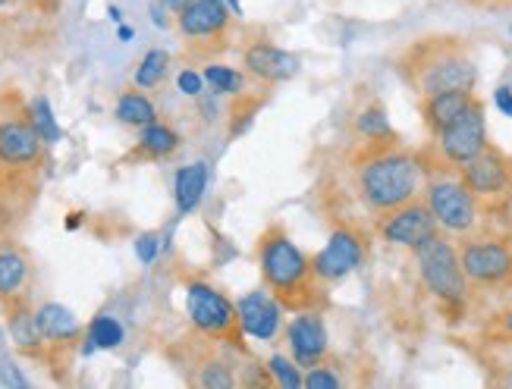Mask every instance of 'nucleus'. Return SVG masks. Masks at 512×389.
I'll list each match as a JSON object with an SVG mask.
<instances>
[{"mask_svg":"<svg viewBox=\"0 0 512 389\" xmlns=\"http://www.w3.org/2000/svg\"><path fill=\"white\" fill-rule=\"evenodd\" d=\"M258 267L264 289L286 311H324L327 308V283L318 277L315 258L289 239L280 223L267 226L258 239Z\"/></svg>","mask_w":512,"mask_h":389,"instance_id":"1","label":"nucleus"},{"mask_svg":"<svg viewBox=\"0 0 512 389\" xmlns=\"http://www.w3.org/2000/svg\"><path fill=\"white\" fill-rule=\"evenodd\" d=\"M396 73L418 98L443 95V91H472L478 82V66L465 38L428 35L412 41L399 54Z\"/></svg>","mask_w":512,"mask_h":389,"instance_id":"2","label":"nucleus"},{"mask_svg":"<svg viewBox=\"0 0 512 389\" xmlns=\"http://www.w3.org/2000/svg\"><path fill=\"white\" fill-rule=\"evenodd\" d=\"M418 182V160L406 151H396V145L368 148L355 167V192L377 217L412 201L418 195Z\"/></svg>","mask_w":512,"mask_h":389,"instance_id":"3","label":"nucleus"},{"mask_svg":"<svg viewBox=\"0 0 512 389\" xmlns=\"http://www.w3.org/2000/svg\"><path fill=\"white\" fill-rule=\"evenodd\" d=\"M44 164V139L32 120L0 117V192H26Z\"/></svg>","mask_w":512,"mask_h":389,"instance_id":"4","label":"nucleus"},{"mask_svg":"<svg viewBox=\"0 0 512 389\" xmlns=\"http://www.w3.org/2000/svg\"><path fill=\"white\" fill-rule=\"evenodd\" d=\"M186 311L192 327L211 342H224V346L246 352V330H242L239 308L227 299L224 292L214 289L211 283L192 280L186 286Z\"/></svg>","mask_w":512,"mask_h":389,"instance_id":"5","label":"nucleus"},{"mask_svg":"<svg viewBox=\"0 0 512 389\" xmlns=\"http://www.w3.org/2000/svg\"><path fill=\"white\" fill-rule=\"evenodd\" d=\"M415 258H418L421 280H425V286L437 295V299L453 302V305H459L465 299V292H469V277H465V270H462L459 251L440 233L421 242L415 248Z\"/></svg>","mask_w":512,"mask_h":389,"instance_id":"6","label":"nucleus"},{"mask_svg":"<svg viewBox=\"0 0 512 389\" xmlns=\"http://www.w3.org/2000/svg\"><path fill=\"white\" fill-rule=\"evenodd\" d=\"M176 26H180L186 41L198 44L202 51H224L230 41L233 16L224 7V0H189L176 13Z\"/></svg>","mask_w":512,"mask_h":389,"instance_id":"7","label":"nucleus"},{"mask_svg":"<svg viewBox=\"0 0 512 389\" xmlns=\"http://www.w3.org/2000/svg\"><path fill=\"white\" fill-rule=\"evenodd\" d=\"M459 179L469 186L478 204H500L512 195V160L500 148L487 145L469 164L459 167Z\"/></svg>","mask_w":512,"mask_h":389,"instance_id":"8","label":"nucleus"},{"mask_svg":"<svg viewBox=\"0 0 512 389\" xmlns=\"http://www.w3.org/2000/svg\"><path fill=\"white\" fill-rule=\"evenodd\" d=\"M428 208L437 226L450 233H472L478 223V198L462 179H434L428 186Z\"/></svg>","mask_w":512,"mask_h":389,"instance_id":"9","label":"nucleus"},{"mask_svg":"<svg viewBox=\"0 0 512 389\" xmlns=\"http://www.w3.org/2000/svg\"><path fill=\"white\" fill-rule=\"evenodd\" d=\"M459 261L469 283L478 286H512V245L509 239H475L459 248Z\"/></svg>","mask_w":512,"mask_h":389,"instance_id":"10","label":"nucleus"},{"mask_svg":"<svg viewBox=\"0 0 512 389\" xmlns=\"http://www.w3.org/2000/svg\"><path fill=\"white\" fill-rule=\"evenodd\" d=\"M487 148V123H484V104L475 98L465 107L462 117L437 135V151L440 157L453 167L469 164L475 154Z\"/></svg>","mask_w":512,"mask_h":389,"instance_id":"11","label":"nucleus"},{"mask_svg":"<svg viewBox=\"0 0 512 389\" xmlns=\"http://www.w3.org/2000/svg\"><path fill=\"white\" fill-rule=\"evenodd\" d=\"M365 255H368L365 236L355 230V226L343 223L330 233L327 245L315 255V270L324 283H340L365 261Z\"/></svg>","mask_w":512,"mask_h":389,"instance_id":"12","label":"nucleus"},{"mask_svg":"<svg viewBox=\"0 0 512 389\" xmlns=\"http://www.w3.org/2000/svg\"><path fill=\"white\" fill-rule=\"evenodd\" d=\"M377 233H381L390 245L418 248L421 242L437 233V220L428 208V201L412 198V201L399 204V208L377 217Z\"/></svg>","mask_w":512,"mask_h":389,"instance_id":"13","label":"nucleus"},{"mask_svg":"<svg viewBox=\"0 0 512 389\" xmlns=\"http://www.w3.org/2000/svg\"><path fill=\"white\" fill-rule=\"evenodd\" d=\"M242 63H246V70L264 85L289 82L299 76V57L277 48V44L267 38L249 41L246 48H242Z\"/></svg>","mask_w":512,"mask_h":389,"instance_id":"14","label":"nucleus"},{"mask_svg":"<svg viewBox=\"0 0 512 389\" xmlns=\"http://www.w3.org/2000/svg\"><path fill=\"white\" fill-rule=\"evenodd\" d=\"M286 342L293 361L299 368H315L327 358V327L321 311H299V317L289 320L286 327Z\"/></svg>","mask_w":512,"mask_h":389,"instance_id":"15","label":"nucleus"},{"mask_svg":"<svg viewBox=\"0 0 512 389\" xmlns=\"http://www.w3.org/2000/svg\"><path fill=\"white\" fill-rule=\"evenodd\" d=\"M239 320H242V330L255 339H274L280 333V324H283V305L274 299L267 289H255L249 292L246 299L239 305Z\"/></svg>","mask_w":512,"mask_h":389,"instance_id":"16","label":"nucleus"},{"mask_svg":"<svg viewBox=\"0 0 512 389\" xmlns=\"http://www.w3.org/2000/svg\"><path fill=\"white\" fill-rule=\"evenodd\" d=\"M4 305H7V314H10V336H13V342H16V349H19L22 355H32V358L44 355V346H48V342H44V336H41L38 314L29 308L26 295H16V299H7Z\"/></svg>","mask_w":512,"mask_h":389,"instance_id":"17","label":"nucleus"},{"mask_svg":"<svg viewBox=\"0 0 512 389\" xmlns=\"http://www.w3.org/2000/svg\"><path fill=\"white\" fill-rule=\"evenodd\" d=\"M472 101H475L472 91H443V95L421 98V117H425V126L431 129L434 139L443 129H450Z\"/></svg>","mask_w":512,"mask_h":389,"instance_id":"18","label":"nucleus"},{"mask_svg":"<svg viewBox=\"0 0 512 389\" xmlns=\"http://www.w3.org/2000/svg\"><path fill=\"white\" fill-rule=\"evenodd\" d=\"M35 314H38V327H41V336L48 346L66 349V346H73V342H79L82 327H79V320L70 308L48 302V305H41Z\"/></svg>","mask_w":512,"mask_h":389,"instance_id":"19","label":"nucleus"},{"mask_svg":"<svg viewBox=\"0 0 512 389\" xmlns=\"http://www.w3.org/2000/svg\"><path fill=\"white\" fill-rule=\"evenodd\" d=\"M208 192V164H189V167H180L176 170V179H173V198H176V211L180 214H192L198 204H202Z\"/></svg>","mask_w":512,"mask_h":389,"instance_id":"20","label":"nucleus"},{"mask_svg":"<svg viewBox=\"0 0 512 389\" xmlns=\"http://www.w3.org/2000/svg\"><path fill=\"white\" fill-rule=\"evenodd\" d=\"M183 139H180V132H176L173 126L167 123H148L142 126V135H139V145L136 151H132V157H142V160H167L173 157L176 151H180Z\"/></svg>","mask_w":512,"mask_h":389,"instance_id":"21","label":"nucleus"},{"mask_svg":"<svg viewBox=\"0 0 512 389\" xmlns=\"http://www.w3.org/2000/svg\"><path fill=\"white\" fill-rule=\"evenodd\" d=\"M29 283V258L16 248L0 251V302L16 299Z\"/></svg>","mask_w":512,"mask_h":389,"instance_id":"22","label":"nucleus"},{"mask_svg":"<svg viewBox=\"0 0 512 389\" xmlns=\"http://www.w3.org/2000/svg\"><path fill=\"white\" fill-rule=\"evenodd\" d=\"M355 132L362 135L368 142V148H377V145H396V132L390 129L387 123V113L381 104H371L365 107L359 117H355Z\"/></svg>","mask_w":512,"mask_h":389,"instance_id":"23","label":"nucleus"},{"mask_svg":"<svg viewBox=\"0 0 512 389\" xmlns=\"http://www.w3.org/2000/svg\"><path fill=\"white\" fill-rule=\"evenodd\" d=\"M114 113H117V120H120V123H126V126H139V129L158 120V110H154V104L142 95V91H136V88H126V91H123V95L117 98Z\"/></svg>","mask_w":512,"mask_h":389,"instance_id":"24","label":"nucleus"},{"mask_svg":"<svg viewBox=\"0 0 512 389\" xmlns=\"http://www.w3.org/2000/svg\"><path fill=\"white\" fill-rule=\"evenodd\" d=\"M205 82L211 85V91H217V95H242L246 91V76H242L239 70H233V66H224V63H208L205 66Z\"/></svg>","mask_w":512,"mask_h":389,"instance_id":"25","label":"nucleus"},{"mask_svg":"<svg viewBox=\"0 0 512 389\" xmlns=\"http://www.w3.org/2000/svg\"><path fill=\"white\" fill-rule=\"evenodd\" d=\"M264 107V95H249V91H242V95H236V104L230 107V139H236V135H242L252 120H255V113Z\"/></svg>","mask_w":512,"mask_h":389,"instance_id":"26","label":"nucleus"},{"mask_svg":"<svg viewBox=\"0 0 512 389\" xmlns=\"http://www.w3.org/2000/svg\"><path fill=\"white\" fill-rule=\"evenodd\" d=\"M170 70V54L161 51V48H154L142 57L139 63V70H136V85L139 88H154V85H161L164 76Z\"/></svg>","mask_w":512,"mask_h":389,"instance_id":"27","label":"nucleus"},{"mask_svg":"<svg viewBox=\"0 0 512 389\" xmlns=\"http://www.w3.org/2000/svg\"><path fill=\"white\" fill-rule=\"evenodd\" d=\"M29 120H32V126H35V132L44 139V145H54V142H60V126H57V120H54V110H51V101L48 98H35L32 101V107H29Z\"/></svg>","mask_w":512,"mask_h":389,"instance_id":"28","label":"nucleus"},{"mask_svg":"<svg viewBox=\"0 0 512 389\" xmlns=\"http://www.w3.org/2000/svg\"><path fill=\"white\" fill-rule=\"evenodd\" d=\"M88 339L95 342L98 349H117L120 342H123V327H120V320L117 317H110V314H98L92 324H88Z\"/></svg>","mask_w":512,"mask_h":389,"instance_id":"29","label":"nucleus"},{"mask_svg":"<svg viewBox=\"0 0 512 389\" xmlns=\"http://www.w3.org/2000/svg\"><path fill=\"white\" fill-rule=\"evenodd\" d=\"M267 371H271L274 383L283 386V389H299V386H305V377L299 374V364L283 358V355H274L271 361H267Z\"/></svg>","mask_w":512,"mask_h":389,"instance_id":"30","label":"nucleus"},{"mask_svg":"<svg viewBox=\"0 0 512 389\" xmlns=\"http://www.w3.org/2000/svg\"><path fill=\"white\" fill-rule=\"evenodd\" d=\"M343 386V377L333 374L327 364H315V368H308V377H305V389H340Z\"/></svg>","mask_w":512,"mask_h":389,"instance_id":"31","label":"nucleus"},{"mask_svg":"<svg viewBox=\"0 0 512 389\" xmlns=\"http://www.w3.org/2000/svg\"><path fill=\"white\" fill-rule=\"evenodd\" d=\"M158 248H161V236L158 233H142L136 239V255H139L142 264H151L154 255H158Z\"/></svg>","mask_w":512,"mask_h":389,"instance_id":"32","label":"nucleus"},{"mask_svg":"<svg viewBox=\"0 0 512 389\" xmlns=\"http://www.w3.org/2000/svg\"><path fill=\"white\" fill-rule=\"evenodd\" d=\"M176 85H180V91L183 95H189V98H198L205 91V76L202 73H192V70H183L180 73V79H176Z\"/></svg>","mask_w":512,"mask_h":389,"instance_id":"33","label":"nucleus"},{"mask_svg":"<svg viewBox=\"0 0 512 389\" xmlns=\"http://www.w3.org/2000/svg\"><path fill=\"white\" fill-rule=\"evenodd\" d=\"M494 104L506 113V117H512V88H509V85H500V88L494 91Z\"/></svg>","mask_w":512,"mask_h":389,"instance_id":"34","label":"nucleus"},{"mask_svg":"<svg viewBox=\"0 0 512 389\" xmlns=\"http://www.w3.org/2000/svg\"><path fill=\"white\" fill-rule=\"evenodd\" d=\"M500 330H503V339L512 346V308L506 314H500Z\"/></svg>","mask_w":512,"mask_h":389,"instance_id":"35","label":"nucleus"},{"mask_svg":"<svg viewBox=\"0 0 512 389\" xmlns=\"http://www.w3.org/2000/svg\"><path fill=\"white\" fill-rule=\"evenodd\" d=\"M186 4H189V0H164V7H170V10H176V13H180Z\"/></svg>","mask_w":512,"mask_h":389,"instance_id":"36","label":"nucleus"},{"mask_svg":"<svg viewBox=\"0 0 512 389\" xmlns=\"http://www.w3.org/2000/svg\"><path fill=\"white\" fill-rule=\"evenodd\" d=\"M79 217H82V214H70V220H66V230H76V226H79Z\"/></svg>","mask_w":512,"mask_h":389,"instance_id":"37","label":"nucleus"},{"mask_svg":"<svg viewBox=\"0 0 512 389\" xmlns=\"http://www.w3.org/2000/svg\"><path fill=\"white\" fill-rule=\"evenodd\" d=\"M117 35H120V41H129V38H132V29H129V26H120Z\"/></svg>","mask_w":512,"mask_h":389,"instance_id":"38","label":"nucleus"},{"mask_svg":"<svg viewBox=\"0 0 512 389\" xmlns=\"http://www.w3.org/2000/svg\"><path fill=\"white\" fill-rule=\"evenodd\" d=\"M107 16H110V19H114V22H120V19H123V13H120L117 7H110V10H107Z\"/></svg>","mask_w":512,"mask_h":389,"instance_id":"39","label":"nucleus"},{"mask_svg":"<svg viewBox=\"0 0 512 389\" xmlns=\"http://www.w3.org/2000/svg\"><path fill=\"white\" fill-rule=\"evenodd\" d=\"M469 4H478V7H484V4H491V0H469Z\"/></svg>","mask_w":512,"mask_h":389,"instance_id":"40","label":"nucleus"},{"mask_svg":"<svg viewBox=\"0 0 512 389\" xmlns=\"http://www.w3.org/2000/svg\"><path fill=\"white\" fill-rule=\"evenodd\" d=\"M4 4H7V0H0V7H4Z\"/></svg>","mask_w":512,"mask_h":389,"instance_id":"41","label":"nucleus"},{"mask_svg":"<svg viewBox=\"0 0 512 389\" xmlns=\"http://www.w3.org/2000/svg\"><path fill=\"white\" fill-rule=\"evenodd\" d=\"M509 35H512V26H509Z\"/></svg>","mask_w":512,"mask_h":389,"instance_id":"42","label":"nucleus"},{"mask_svg":"<svg viewBox=\"0 0 512 389\" xmlns=\"http://www.w3.org/2000/svg\"><path fill=\"white\" fill-rule=\"evenodd\" d=\"M509 245H512V236H509Z\"/></svg>","mask_w":512,"mask_h":389,"instance_id":"43","label":"nucleus"}]
</instances>
